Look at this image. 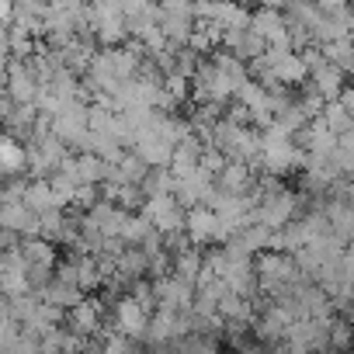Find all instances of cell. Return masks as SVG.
I'll return each mask as SVG.
<instances>
[{
	"label": "cell",
	"mask_w": 354,
	"mask_h": 354,
	"mask_svg": "<svg viewBox=\"0 0 354 354\" xmlns=\"http://www.w3.org/2000/svg\"><path fill=\"white\" fill-rule=\"evenodd\" d=\"M337 156H340L344 177H354V129L340 136V142H337Z\"/></svg>",
	"instance_id": "obj_34"
},
{
	"label": "cell",
	"mask_w": 354,
	"mask_h": 354,
	"mask_svg": "<svg viewBox=\"0 0 354 354\" xmlns=\"http://www.w3.org/2000/svg\"><path fill=\"white\" fill-rule=\"evenodd\" d=\"M160 25H163V32H167V39L174 46H188L192 35H195L198 18H188V15H160Z\"/></svg>",
	"instance_id": "obj_25"
},
{
	"label": "cell",
	"mask_w": 354,
	"mask_h": 354,
	"mask_svg": "<svg viewBox=\"0 0 354 354\" xmlns=\"http://www.w3.org/2000/svg\"><path fill=\"white\" fill-rule=\"evenodd\" d=\"M254 28L268 39V46H292L288 15L278 11V8H261V11H254Z\"/></svg>",
	"instance_id": "obj_11"
},
{
	"label": "cell",
	"mask_w": 354,
	"mask_h": 354,
	"mask_svg": "<svg viewBox=\"0 0 354 354\" xmlns=\"http://www.w3.org/2000/svg\"><path fill=\"white\" fill-rule=\"evenodd\" d=\"M351 25H354V0H351Z\"/></svg>",
	"instance_id": "obj_38"
},
{
	"label": "cell",
	"mask_w": 354,
	"mask_h": 354,
	"mask_svg": "<svg viewBox=\"0 0 354 354\" xmlns=\"http://www.w3.org/2000/svg\"><path fill=\"white\" fill-rule=\"evenodd\" d=\"M0 226H11L21 236H35L42 230V216L25 198H18V202H4V205H0Z\"/></svg>",
	"instance_id": "obj_9"
},
{
	"label": "cell",
	"mask_w": 354,
	"mask_h": 354,
	"mask_svg": "<svg viewBox=\"0 0 354 354\" xmlns=\"http://www.w3.org/2000/svg\"><path fill=\"white\" fill-rule=\"evenodd\" d=\"M91 32L97 46H118L129 39V11L118 0H94L91 4Z\"/></svg>",
	"instance_id": "obj_1"
},
{
	"label": "cell",
	"mask_w": 354,
	"mask_h": 354,
	"mask_svg": "<svg viewBox=\"0 0 354 354\" xmlns=\"http://www.w3.org/2000/svg\"><path fill=\"white\" fill-rule=\"evenodd\" d=\"M216 226H219V212L212 209V205H192L188 209V223H185V230H188V236L195 240V243H209V240H216Z\"/></svg>",
	"instance_id": "obj_15"
},
{
	"label": "cell",
	"mask_w": 354,
	"mask_h": 354,
	"mask_svg": "<svg viewBox=\"0 0 354 354\" xmlns=\"http://www.w3.org/2000/svg\"><path fill=\"white\" fill-rule=\"evenodd\" d=\"M254 170L247 160H230L223 174H216V185L226 188V192H254Z\"/></svg>",
	"instance_id": "obj_18"
},
{
	"label": "cell",
	"mask_w": 354,
	"mask_h": 354,
	"mask_svg": "<svg viewBox=\"0 0 354 354\" xmlns=\"http://www.w3.org/2000/svg\"><path fill=\"white\" fill-rule=\"evenodd\" d=\"M0 292H4V295H25V292H32L28 271H0Z\"/></svg>",
	"instance_id": "obj_32"
},
{
	"label": "cell",
	"mask_w": 354,
	"mask_h": 354,
	"mask_svg": "<svg viewBox=\"0 0 354 354\" xmlns=\"http://www.w3.org/2000/svg\"><path fill=\"white\" fill-rule=\"evenodd\" d=\"M146 271H149V254L142 250V247H125L122 250V257H118V278L129 285V281H136V278H146Z\"/></svg>",
	"instance_id": "obj_22"
},
{
	"label": "cell",
	"mask_w": 354,
	"mask_h": 354,
	"mask_svg": "<svg viewBox=\"0 0 354 354\" xmlns=\"http://www.w3.org/2000/svg\"><path fill=\"white\" fill-rule=\"evenodd\" d=\"M212 177L216 174H209L205 167H198L195 174H188V177H177V188H174V198L181 202L185 209H192V205H202L205 202V195L212 192Z\"/></svg>",
	"instance_id": "obj_10"
},
{
	"label": "cell",
	"mask_w": 354,
	"mask_h": 354,
	"mask_svg": "<svg viewBox=\"0 0 354 354\" xmlns=\"http://www.w3.org/2000/svg\"><path fill=\"white\" fill-rule=\"evenodd\" d=\"M323 122H326L337 136H344V132L354 129V115L340 104V97H337V101H326V108H323Z\"/></svg>",
	"instance_id": "obj_29"
},
{
	"label": "cell",
	"mask_w": 354,
	"mask_h": 354,
	"mask_svg": "<svg viewBox=\"0 0 354 354\" xmlns=\"http://www.w3.org/2000/svg\"><path fill=\"white\" fill-rule=\"evenodd\" d=\"M223 42H226V49H233L240 59H257V56H264L268 53V39L250 25V28H230L226 35H223Z\"/></svg>",
	"instance_id": "obj_13"
},
{
	"label": "cell",
	"mask_w": 354,
	"mask_h": 354,
	"mask_svg": "<svg viewBox=\"0 0 354 354\" xmlns=\"http://www.w3.org/2000/svg\"><path fill=\"white\" fill-rule=\"evenodd\" d=\"M174 188H177V174L170 167H153L149 177L142 181L146 198H153V195H174Z\"/></svg>",
	"instance_id": "obj_27"
},
{
	"label": "cell",
	"mask_w": 354,
	"mask_h": 354,
	"mask_svg": "<svg viewBox=\"0 0 354 354\" xmlns=\"http://www.w3.org/2000/svg\"><path fill=\"white\" fill-rule=\"evenodd\" d=\"M354 344V323L344 316V319H333L330 323V347H351Z\"/></svg>",
	"instance_id": "obj_33"
},
{
	"label": "cell",
	"mask_w": 354,
	"mask_h": 354,
	"mask_svg": "<svg viewBox=\"0 0 354 354\" xmlns=\"http://www.w3.org/2000/svg\"><path fill=\"white\" fill-rule=\"evenodd\" d=\"M202 268H205V254H198V243L188 247L185 254H177V257H174V274H177V278H185V281H192L195 288H198V274H202Z\"/></svg>",
	"instance_id": "obj_26"
},
{
	"label": "cell",
	"mask_w": 354,
	"mask_h": 354,
	"mask_svg": "<svg viewBox=\"0 0 354 354\" xmlns=\"http://www.w3.org/2000/svg\"><path fill=\"white\" fill-rule=\"evenodd\" d=\"M257 212H261V223H264V226L281 230V226H288L292 219H299V216H302V195H292V192H285V188H281V192H274V195L261 198Z\"/></svg>",
	"instance_id": "obj_5"
},
{
	"label": "cell",
	"mask_w": 354,
	"mask_h": 354,
	"mask_svg": "<svg viewBox=\"0 0 354 354\" xmlns=\"http://www.w3.org/2000/svg\"><path fill=\"white\" fill-rule=\"evenodd\" d=\"M195 101H219V104H226L233 94H236V84H233V77L216 63V59H209V63H202L198 70H195Z\"/></svg>",
	"instance_id": "obj_3"
},
{
	"label": "cell",
	"mask_w": 354,
	"mask_h": 354,
	"mask_svg": "<svg viewBox=\"0 0 354 354\" xmlns=\"http://www.w3.org/2000/svg\"><path fill=\"white\" fill-rule=\"evenodd\" d=\"M236 97L250 108V115H254V122L257 125H271L274 122V108H271V91L261 84V80H247L240 91H236Z\"/></svg>",
	"instance_id": "obj_12"
},
{
	"label": "cell",
	"mask_w": 354,
	"mask_h": 354,
	"mask_svg": "<svg viewBox=\"0 0 354 354\" xmlns=\"http://www.w3.org/2000/svg\"><path fill=\"white\" fill-rule=\"evenodd\" d=\"M101 302H91V299H84V302H77L73 309H66V326L73 330V333H80V337H94L97 330H101Z\"/></svg>",
	"instance_id": "obj_16"
},
{
	"label": "cell",
	"mask_w": 354,
	"mask_h": 354,
	"mask_svg": "<svg viewBox=\"0 0 354 354\" xmlns=\"http://www.w3.org/2000/svg\"><path fill=\"white\" fill-rule=\"evenodd\" d=\"M21 254H25L28 268H32V264L56 268V247H53V240L42 236V233H35V236H21Z\"/></svg>",
	"instance_id": "obj_21"
},
{
	"label": "cell",
	"mask_w": 354,
	"mask_h": 354,
	"mask_svg": "<svg viewBox=\"0 0 354 354\" xmlns=\"http://www.w3.org/2000/svg\"><path fill=\"white\" fill-rule=\"evenodd\" d=\"M129 212L132 209H125L122 202H111V198H101L94 209H91V219L108 233V236H122V226H125V219H129Z\"/></svg>",
	"instance_id": "obj_17"
},
{
	"label": "cell",
	"mask_w": 354,
	"mask_h": 354,
	"mask_svg": "<svg viewBox=\"0 0 354 354\" xmlns=\"http://www.w3.org/2000/svg\"><path fill=\"white\" fill-rule=\"evenodd\" d=\"M25 202H28L35 212L63 209V202H59V195H56V188H53V181H49V177H32V181H28V188H25Z\"/></svg>",
	"instance_id": "obj_19"
},
{
	"label": "cell",
	"mask_w": 354,
	"mask_h": 354,
	"mask_svg": "<svg viewBox=\"0 0 354 354\" xmlns=\"http://www.w3.org/2000/svg\"><path fill=\"white\" fill-rule=\"evenodd\" d=\"M330 316H302L288 326L285 333V347L288 351H319V347H330Z\"/></svg>",
	"instance_id": "obj_4"
},
{
	"label": "cell",
	"mask_w": 354,
	"mask_h": 354,
	"mask_svg": "<svg viewBox=\"0 0 354 354\" xmlns=\"http://www.w3.org/2000/svg\"><path fill=\"white\" fill-rule=\"evenodd\" d=\"M115 309V326L122 330V333H129V337H136V340H146V330H149V319H153V313L129 292V295H118V302L111 306Z\"/></svg>",
	"instance_id": "obj_7"
},
{
	"label": "cell",
	"mask_w": 354,
	"mask_h": 354,
	"mask_svg": "<svg viewBox=\"0 0 354 354\" xmlns=\"http://www.w3.org/2000/svg\"><path fill=\"white\" fill-rule=\"evenodd\" d=\"M149 167H170V160H174V142H167L163 136H156L153 129H146L139 139H136V146H132Z\"/></svg>",
	"instance_id": "obj_14"
},
{
	"label": "cell",
	"mask_w": 354,
	"mask_h": 354,
	"mask_svg": "<svg viewBox=\"0 0 354 354\" xmlns=\"http://www.w3.org/2000/svg\"><path fill=\"white\" fill-rule=\"evenodd\" d=\"M118 202H122L125 209H132V212H136V209L146 202V192H142V185H122V188H118Z\"/></svg>",
	"instance_id": "obj_35"
},
{
	"label": "cell",
	"mask_w": 354,
	"mask_h": 354,
	"mask_svg": "<svg viewBox=\"0 0 354 354\" xmlns=\"http://www.w3.org/2000/svg\"><path fill=\"white\" fill-rule=\"evenodd\" d=\"M309 80L323 91V97H326V101H337V97H340V91H344V70H340L333 59L319 63V66L309 73Z\"/></svg>",
	"instance_id": "obj_20"
},
{
	"label": "cell",
	"mask_w": 354,
	"mask_h": 354,
	"mask_svg": "<svg viewBox=\"0 0 354 354\" xmlns=\"http://www.w3.org/2000/svg\"><path fill=\"white\" fill-rule=\"evenodd\" d=\"M340 104L354 115V87H344V91H340Z\"/></svg>",
	"instance_id": "obj_36"
},
{
	"label": "cell",
	"mask_w": 354,
	"mask_h": 354,
	"mask_svg": "<svg viewBox=\"0 0 354 354\" xmlns=\"http://www.w3.org/2000/svg\"><path fill=\"white\" fill-rule=\"evenodd\" d=\"M153 230H156V226H153V219L139 209V216H132V212H129V219H125V226H122V240H125V243H132V247H139Z\"/></svg>",
	"instance_id": "obj_28"
},
{
	"label": "cell",
	"mask_w": 354,
	"mask_h": 354,
	"mask_svg": "<svg viewBox=\"0 0 354 354\" xmlns=\"http://www.w3.org/2000/svg\"><path fill=\"white\" fill-rule=\"evenodd\" d=\"M181 333H188V326H185V316L177 313V309H167V306H160L156 313H153V319H149V330H146V344L149 347H170Z\"/></svg>",
	"instance_id": "obj_8"
},
{
	"label": "cell",
	"mask_w": 354,
	"mask_h": 354,
	"mask_svg": "<svg viewBox=\"0 0 354 354\" xmlns=\"http://www.w3.org/2000/svg\"><path fill=\"white\" fill-rule=\"evenodd\" d=\"M149 163L139 156V153H125V160L115 167V174L108 177V181H122V185H142L146 177H149Z\"/></svg>",
	"instance_id": "obj_23"
},
{
	"label": "cell",
	"mask_w": 354,
	"mask_h": 354,
	"mask_svg": "<svg viewBox=\"0 0 354 354\" xmlns=\"http://www.w3.org/2000/svg\"><path fill=\"white\" fill-rule=\"evenodd\" d=\"M42 299L56 302L59 309H73L77 302H84V288H80L77 281H63V278H53V281L46 285Z\"/></svg>",
	"instance_id": "obj_24"
},
{
	"label": "cell",
	"mask_w": 354,
	"mask_h": 354,
	"mask_svg": "<svg viewBox=\"0 0 354 354\" xmlns=\"http://www.w3.org/2000/svg\"><path fill=\"white\" fill-rule=\"evenodd\" d=\"M4 170H8V174L28 170V146H18L15 136L4 139Z\"/></svg>",
	"instance_id": "obj_31"
},
{
	"label": "cell",
	"mask_w": 354,
	"mask_h": 354,
	"mask_svg": "<svg viewBox=\"0 0 354 354\" xmlns=\"http://www.w3.org/2000/svg\"><path fill=\"white\" fill-rule=\"evenodd\" d=\"M142 212H146V216L153 219V226L163 230V233H181L185 223H188V209L177 202L174 195H153V198H146V202H142Z\"/></svg>",
	"instance_id": "obj_6"
},
{
	"label": "cell",
	"mask_w": 354,
	"mask_h": 354,
	"mask_svg": "<svg viewBox=\"0 0 354 354\" xmlns=\"http://www.w3.org/2000/svg\"><path fill=\"white\" fill-rule=\"evenodd\" d=\"M261 8H278V11H288V4L292 0H257Z\"/></svg>",
	"instance_id": "obj_37"
},
{
	"label": "cell",
	"mask_w": 354,
	"mask_h": 354,
	"mask_svg": "<svg viewBox=\"0 0 354 354\" xmlns=\"http://www.w3.org/2000/svg\"><path fill=\"white\" fill-rule=\"evenodd\" d=\"M323 49L344 73H354V39H337V42H326Z\"/></svg>",
	"instance_id": "obj_30"
},
{
	"label": "cell",
	"mask_w": 354,
	"mask_h": 354,
	"mask_svg": "<svg viewBox=\"0 0 354 354\" xmlns=\"http://www.w3.org/2000/svg\"><path fill=\"white\" fill-rule=\"evenodd\" d=\"M254 264H257V274H261V288H264L268 295H271L274 288L288 285V281H313V278H306V274L299 271L295 254H288V250H261V254L254 257Z\"/></svg>",
	"instance_id": "obj_2"
}]
</instances>
